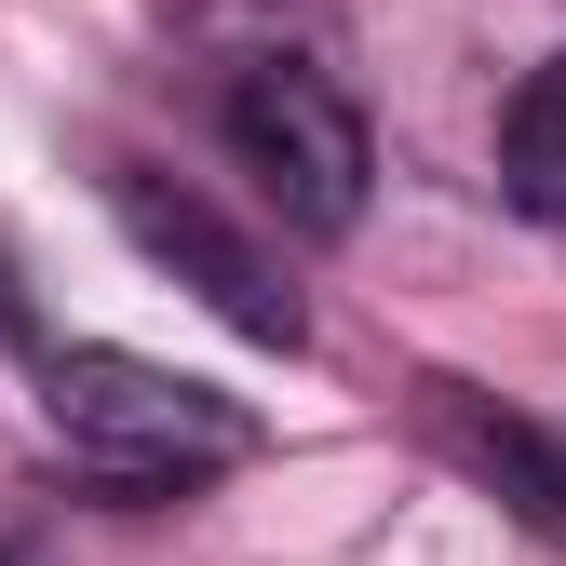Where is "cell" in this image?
<instances>
[{"label": "cell", "instance_id": "cell-2", "mask_svg": "<svg viewBox=\"0 0 566 566\" xmlns=\"http://www.w3.org/2000/svg\"><path fill=\"white\" fill-rule=\"evenodd\" d=\"M230 149H243V176H256V202H270L283 230H311V243L365 230L378 149H365V108H350L311 54H256L243 82H230Z\"/></svg>", "mask_w": 566, "mask_h": 566}, {"label": "cell", "instance_id": "cell-5", "mask_svg": "<svg viewBox=\"0 0 566 566\" xmlns=\"http://www.w3.org/2000/svg\"><path fill=\"white\" fill-rule=\"evenodd\" d=\"M500 189L526 202V217L566 230V54L526 67V95H513V122H500Z\"/></svg>", "mask_w": 566, "mask_h": 566}, {"label": "cell", "instance_id": "cell-1", "mask_svg": "<svg viewBox=\"0 0 566 566\" xmlns=\"http://www.w3.org/2000/svg\"><path fill=\"white\" fill-rule=\"evenodd\" d=\"M41 418H54V446L82 459L95 485H135V500H163V485H202V472L256 459V418H243L230 391L149 365V350H95V337L41 350Z\"/></svg>", "mask_w": 566, "mask_h": 566}, {"label": "cell", "instance_id": "cell-3", "mask_svg": "<svg viewBox=\"0 0 566 566\" xmlns=\"http://www.w3.org/2000/svg\"><path fill=\"white\" fill-rule=\"evenodd\" d=\"M108 217L135 230L149 270H176L230 337H256V350H297V337H311V311H297V283L270 270V243H243L202 189H176V176H108Z\"/></svg>", "mask_w": 566, "mask_h": 566}, {"label": "cell", "instance_id": "cell-4", "mask_svg": "<svg viewBox=\"0 0 566 566\" xmlns=\"http://www.w3.org/2000/svg\"><path fill=\"white\" fill-rule=\"evenodd\" d=\"M432 405V446L500 500L513 526H539L553 553H566V432H539V418H513V405H485V391H459V378H432L418 391Z\"/></svg>", "mask_w": 566, "mask_h": 566}]
</instances>
